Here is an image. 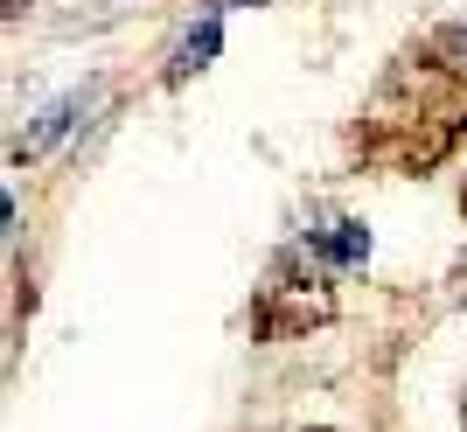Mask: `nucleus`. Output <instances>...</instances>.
<instances>
[{"instance_id":"1","label":"nucleus","mask_w":467,"mask_h":432,"mask_svg":"<svg viewBox=\"0 0 467 432\" xmlns=\"http://www.w3.org/2000/svg\"><path fill=\"white\" fill-rule=\"evenodd\" d=\"M105 98V84H91V91H70V98H57V105H42L36 112V126L15 139V160H36V154H49L70 126H78V112H91V105Z\"/></svg>"},{"instance_id":"2","label":"nucleus","mask_w":467,"mask_h":432,"mask_svg":"<svg viewBox=\"0 0 467 432\" xmlns=\"http://www.w3.org/2000/svg\"><path fill=\"white\" fill-rule=\"evenodd\" d=\"M216 42H223V21L202 15V21L189 28V42H182V57H175V70H168V77H189V70H202V63L216 57Z\"/></svg>"},{"instance_id":"3","label":"nucleus","mask_w":467,"mask_h":432,"mask_svg":"<svg viewBox=\"0 0 467 432\" xmlns=\"http://www.w3.org/2000/svg\"><path fill=\"white\" fill-rule=\"evenodd\" d=\"M328 252L342 258V265H356V258H370V231H363V223H335Z\"/></svg>"},{"instance_id":"4","label":"nucleus","mask_w":467,"mask_h":432,"mask_svg":"<svg viewBox=\"0 0 467 432\" xmlns=\"http://www.w3.org/2000/svg\"><path fill=\"white\" fill-rule=\"evenodd\" d=\"M440 49H447V57H461V70H467V28H447V36H440Z\"/></svg>"},{"instance_id":"5","label":"nucleus","mask_w":467,"mask_h":432,"mask_svg":"<svg viewBox=\"0 0 467 432\" xmlns=\"http://www.w3.org/2000/svg\"><path fill=\"white\" fill-rule=\"evenodd\" d=\"M223 7H237V0H223Z\"/></svg>"}]
</instances>
